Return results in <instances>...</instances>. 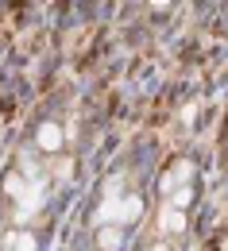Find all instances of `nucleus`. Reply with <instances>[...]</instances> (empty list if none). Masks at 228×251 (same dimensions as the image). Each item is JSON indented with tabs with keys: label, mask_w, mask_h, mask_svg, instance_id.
<instances>
[{
	"label": "nucleus",
	"mask_w": 228,
	"mask_h": 251,
	"mask_svg": "<svg viewBox=\"0 0 228 251\" xmlns=\"http://www.w3.org/2000/svg\"><path fill=\"white\" fill-rule=\"evenodd\" d=\"M43 143H47V147H62V139H58V127H43Z\"/></svg>",
	"instance_id": "obj_1"
}]
</instances>
